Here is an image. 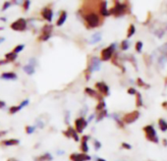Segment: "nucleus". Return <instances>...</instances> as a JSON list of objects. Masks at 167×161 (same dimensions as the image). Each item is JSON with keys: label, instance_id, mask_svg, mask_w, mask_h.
I'll use <instances>...</instances> for the list:
<instances>
[{"label": "nucleus", "instance_id": "1", "mask_svg": "<svg viewBox=\"0 0 167 161\" xmlns=\"http://www.w3.org/2000/svg\"><path fill=\"white\" fill-rule=\"evenodd\" d=\"M82 8L80 10L81 14L83 15L84 20L86 21L87 27L88 29H93V28H97L100 27V25L101 24V19L100 16L96 12H91L88 10H83Z\"/></svg>", "mask_w": 167, "mask_h": 161}, {"label": "nucleus", "instance_id": "2", "mask_svg": "<svg viewBox=\"0 0 167 161\" xmlns=\"http://www.w3.org/2000/svg\"><path fill=\"white\" fill-rule=\"evenodd\" d=\"M108 11H109V15H113V16L115 17L123 16V15L128 14L130 12L129 3L127 2L121 3L119 1H114V6L110 10H108Z\"/></svg>", "mask_w": 167, "mask_h": 161}, {"label": "nucleus", "instance_id": "3", "mask_svg": "<svg viewBox=\"0 0 167 161\" xmlns=\"http://www.w3.org/2000/svg\"><path fill=\"white\" fill-rule=\"evenodd\" d=\"M100 69V59L98 57H92L88 63V67L85 70L86 80L88 81L91 78V74L95 71H98Z\"/></svg>", "mask_w": 167, "mask_h": 161}, {"label": "nucleus", "instance_id": "4", "mask_svg": "<svg viewBox=\"0 0 167 161\" xmlns=\"http://www.w3.org/2000/svg\"><path fill=\"white\" fill-rule=\"evenodd\" d=\"M145 135V139L149 141L150 143H158V137H157V134H156L154 128L151 126V125H148V126H145L143 128Z\"/></svg>", "mask_w": 167, "mask_h": 161}, {"label": "nucleus", "instance_id": "5", "mask_svg": "<svg viewBox=\"0 0 167 161\" xmlns=\"http://www.w3.org/2000/svg\"><path fill=\"white\" fill-rule=\"evenodd\" d=\"M115 48H116V44L115 43H112L108 46V47L104 48L101 50V53H100V60L101 61H108L112 58V56L115 52Z\"/></svg>", "mask_w": 167, "mask_h": 161}, {"label": "nucleus", "instance_id": "6", "mask_svg": "<svg viewBox=\"0 0 167 161\" xmlns=\"http://www.w3.org/2000/svg\"><path fill=\"white\" fill-rule=\"evenodd\" d=\"M10 27H11L13 30H16V32H23V30L27 29V21L24 18H20L15 21V22H13Z\"/></svg>", "mask_w": 167, "mask_h": 161}, {"label": "nucleus", "instance_id": "7", "mask_svg": "<svg viewBox=\"0 0 167 161\" xmlns=\"http://www.w3.org/2000/svg\"><path fill=\"white\" fill-rule=\"evenodd\" d=\"M140 117V112L135 110L133 112H130V113H127L125 114L123 116V119H122V122L126 123V124H132L134 123L135 121L138 120V118Z\"/></svg>", "mask_w": 167, "mask_h": 161}, {"label": "nucleus", "instance_id": "8", "mask_svg": "<svg viewBox=\"0 0 167 161\" xmlns=\"http://www.w3.org/2000/svg\"><path fill=\"white\" fill-rule=\"evenodd\" d=\"M51 30L52 26L51 25H44V27L41 30V34L39 36V40L40 41H46L50 38L51 36Z\"/></svg>", "mask_w": 167, "mask_h": 161}, {"label": "nucleus", "instance_id": "9", "mask_svg": "<svg viewBox=\"0 0 167 161\" xmlns=\"http://www.w3.org/2000/svg\"><path fill=\"white\" fill-rule=\"evenodd\" d=\"M87 126H88V122L84 117H80L75 120V130L78 134L83 133V131Z\"/></svg>", "mask_w": 167, "mask_h": 161}, {"label": "nucleus", "instance_id": "10", "mask_svg": "<svg viewBox=\"0 0 167 161\" xmlns=\"http://www.w3.org/2000/svg\"><path fill=\"white\" fill-rule=\"evenodd\" d=\"M95 87L97 89L98 92L103 96H108L109 95V87L103 82H98L95 85Z\"/></svg>", "mask_w": 167, "mask_h": 161}, {"label": "nucleus", "instance_id": "11", "mask_svg": "<svg viewBox=\"0 0 167 161\" xmlns=\"http://www.w3.org/2000/svg\"><path fill=\"white\" fill-rule=\"evenodd\" d=\"M97 8L101 17L109 16V11L107 10V1H100V3L97 5Z\"/></svg>", "mask_w": 167, "mask_h": 161}, {"label": "nucleus", "instance_id": "12", "mask_svg": "<svg viewBox=\"0 0 167 161\" xmlns=\"http://www.w3.org/2000/svg\"><path fill=\"white\" fill-rule=\"evenodd\" d=\"M63 135L67 138H73L75 142H79L80 141V137L78 136V133L76 132V130L74 128H72V127H68L67 131L63 132Z\"/></svg>", "mask_w": 167, "mask_h": 161}, {"label": "nucleus", "instance_id": "13", "mask_svg": "<svg viewBox=\"0 0 167 161\" xmlns=\"http://www.w3.org/2000/svg\"><path fill=\"white\" fill-rule=\"evenodd\" d=\"M41 16L46 21H48V22H51L52 21V17H53V11H52V9L50 8V6L48 7H45L41 10Z\"/></svg>", "mask_w": 167, "mask_h": 161}, {"label": "nucleus", "instance_id": "14", "mask_svg": "<svg viewBox=\"0 0 167 161\" xmlns=\"http://www.w3.org/2000/svg\"><path fill=\"white\" fill-rule=\"evenodd\" d=\"M85 92L87 93V95L88 96H92L93 98H96V99H98L100 101L103 100V96L101 95H100V93H97L95 90L91 89V87H86L85 89Z\"/></svg>", "mask_w": 167, "mask_h": 161}, {"label": "nucleus", "instance_id": "15", "mask_svg": "<svg viewBox=\"0 0 167 161\" xmlns=\"http://www.w3.org/2000/svg\"><path fill=\"white\" fill-rule=\"evenodd\" d=\"M20 143L19 139H5V141H2L0 143L1 145H4V147H12V145H18Z\"/></svg>", "mask_w": 167, "mask_h": 161}, {"label": "nucleus", "instance_id": "16", "mask_svg": "<svg viewBox=\"0 0 167 161\" xmlns=\"http://www.w3.org/2000/svg\"><path fill=\"white\" fill-rule=\"evenodd\" d=\"M1 79L7 80V81H11V80H16L17 79V75L15 74L14 72H5L0 76Z\"/></svg>", "mask_w": 167, "mask_h": 161}, {"label": "nucleus", "instance_id": "17", "mask_svg": "<svg viewBox=\"0 0 167 161\" xmlns=\"http://www.w3.org/2000/svg\"><path fill=\"white\" fill-rule=\"evenodd\" d=\"M66 20H67V12L66 11H61L59 19L56 23V26H57V27H61V26L66 22Z\"/></svg>", "mask_w": 167, "mask_h": 161}, {"label": "nucleus", "instance_id": "18", "mask_svg": "<svg viewBox=\"0 0 167 161\" xmlns=\"http://www.w3.org/2000/svg\"><path fill=\"white\" fill-rule=\"evenodd\" d=\"M17 57H18V54H16L12 51V52H9V53L5 54V60H6L8 63H10V62H14L15 60H16Z\"/></svg>", "mask_w": 167, "mask_h": 161}, {"label": "nucleus", "instance_id": "19", "mask_svg": "<svg viewBox=\"0 0 167 161\" xmlns=\"http://www.w3.org/2000/svg\"><path fill=\"white\" fill-rule=\"evenodd\" d=\"M52 159H53L52 155L48 152H46L43 155H40V156H39L35 159V161H51Z\"/></svg>", "mask_w": 167, "mask_h": 161}, {"label": "nucleus", "instance_id": "20", "mask_svg": "<svg viewBox=\"0 0 167 161\" xmlns=\"http://www.w3.org/2000/svg\"><path fill=\"white\" fill-rule=\"evenodd\" d=\"M75 156L79 159L80 161H90L91 160V156L88 155L87 153H75Z\"/></svg>", "mask_w": 167, "mask_h": 161}, {"label": "nucleus", "instance_id": "21", "mask_svg": "<svg viewBox=\"0 0 167 161\" xmlns=\"http://www.w3.org/2000/svg\"><path fill=\"white\" fill-rule=\"evenodd\" d=\"M158 125H159V128L162 132H165L167 131V122L164 120V119L160 118L158 120Z\"/></svg>", "mask_w": 167, "mask_h": 161}, {"label": "nucleus", "instance_id": "22", "mask_svg": "<svg viewBox=\"0 0 167 161\" xmlns=\"http://www.w3.org/2000/svg\"><path fill=\"white\" fill-rule=\"evenodd\" d=\"M24 71L27 73L28 75H33L35 73V67L33 65L28 64V65L24 66Z\"/></svg>", "mask_w": 167, "mask_h": 161}, {"label": "nucleus", "instance_id": "23", "mask_svg": "<svg viewBox=\"0 0 167 161\" xmlns=\"http://www.w3.org/2000/svg\"><path fill=\"white\" fill-rule=\"evenodd\" d=\"M136 105H137V107L143 106V98L140 92L136 93Z\"/></svg>", "mask_w": 167, "mask_h": 161}, {"label": "nucleus", "instance_id": "24", "mask_svg": "<svg viewBox=\"0 0 167 161\" xmlns=\"http://www.w3.org/2000/svg\"><path fill=\"white\" fill-rule=\"evenodd\" d=\"M100 39H101V34H100V33H96V34H95L92 36L91 43H96V42H98V41H100Z\"/></svg>", "mask_w": 167, "mask_h": 161}, {"label": "nucleus", "instance_id": "25", "mask_svg": "<svg viewBox=\"0 0 167 161\" xmlns=\"http://www.w3.org/2000/svg\"><path fill=\"white\" fill-rule=\"evenodd\" d=\"M107 116V110H101V111H100L98 112V114H97V116H96V122H100V121H101L102 119L104 118V117H106Z\"/></svg>", "mask_w": 167, "mask_h": 161}, {"label": "nucleus", "instance_id": "26", "mask_svg": "<svg viewBox=\"0 0 167 161\" xmlns=\"http://www.w3.org/2000/svg\"><path fill=\"white\" fill-rule=\"evenodd\" d=\"M135 33H136V28H135V26L133 24H131V25H130L129 29H128V32H127V38H130L131 36L134 35Z\"/></svg>", "mask_w": 167, "mask_h": 161}, {"label": "nucleus", "instance_id": "27", "mask_svg": "<svg viewBox=\"0 0 167 161\" xmlns=\"http://www.w3.org/2000/svg\"><path fill=\"white\" fill-rule=\"evenodd\" d=\"M81 150L83 151V153H88V145L87 142H82L81 143V147H80Z\"/></svg>", "mask_w": 167, "mask_h": 161}, {"label": "nucleus", "instance_id": "28", "mask_svg": "<svg viewBox=\"0 0 167 161\" xmlns=\"http://www.w3.org/2000/svg\"><path fill=\"white\" fill-rule=\"evenodd\" d=\"M104 108H105V102H104V100H101V101L98 102V104L96 105V110L100 112L101 110H104Z\"/></svg>", "mask_w": 167, "mask_h": 161}, {"label": "nucleus", "instance_id": "29", "mask_svg": "<svg viewBox=\"0 0 167 161\" xmlns=\"http://www.w3.org/2000/svg\"><path fill=\"white\" fill-rule=\"evenodd\" d=\"M21 110V107L18 105V106H11L9 109V113L10 114H15V113H17Z\"/></svg>", "mask_w": 167, "mask_h": 161}, {"label": "nucleus", "instance_id": "30", "mask_svg": "<svg viewBox=\"0 0 167 161\" xmlns=\"http://www.w3.org/2000/svg\"><path fill=\"white\" fill-rule=\"evenodd\" d=\"M135 48H136V51H137V52H139V53L142 52V49H143V42L142 41H137Z\"/></svg>", "mask_w": 167, "mask_h": 161}, {"label": "nucleus", "instance_id": "31", "mask_svg": "<svg viewBox=\"0 0 167 161\" xmlns=\"http://www.w3.org/2000/svg\"><path fill=\"white\" fill-rule=\"evenodd\" d=\"M130 46V42L128 40H123L121 42V49L122 50H127Z\"/></svg>", "mask_w": 167, "mask_h": 161}, {"label": "nucleus", "instance_id": "32", "mask_svg": "<svg viewBox=\"0 0 167 161\" xmlns=\"http://www.w3.org/2000/svg\"><path fill=\"white\" fill-rule=\"evenodd\" d=\"M25 48V46L23 45V44H20V45H17L16 47L14 48V50H13V52H15L16 54H18L19 52H21V51H22L23 49Z\"/></svg>", "mask_w": 167, "mask_h": 161}, {"label": "nucleus", "instance_id": "33", "mask_svg": "<svg viewBox=\"0 0 167 161\" xmlns=\"http://www.w3.org/2000/svg\"><path fill=\"white\" fill-rule=\"evenodd\" d=\"M25 130H26V133H27L28 135H31V134H33L35 132V128L33 127V126H27L25 128Z\"/></svg>", "mask_w": 167, "mask_h": 161}, {"label": "nucleus", "instance_id": "34", "mask_svg": "<svg viewBox=\"0 0 167 161\" xmlns=\"http://www.w3.org/2000/svg\"><path fill=\"white\" fill-rule=\"evenodd\" d=\"M137 84H138V86L139 87H149V86H148L147 84H145V83H144V81L142 80V79H141V78H139V79L137 80Z\"/></svg>", "mask_w": 167, "mask_h": 161}, {"label": "nucleus", "instance_id": "35", "mask_svg": "<svg viewBox=\"0 0 167 161\" xmlns=\"http://www.w3.org/2000/svg\"><path fill=\"white\" fill-rule=\"evenodd\" d=\"M30 5H31V1H29V0H27V1H24V4H23V6H24V11H28V10H29V7H30Z\"/></svg>", "mask_w": 167, "mask_h": 161}, {"label": "nucleus", "instance_id": "36", "mask_svg": "<svg viewBox=\"0 0 167 161\" xmlns=\"http://www.w3.org/2000/svg\"><path fill=\"white\" fill-rule=\"evenodd\" d=\"M93 147H95L96 150H98V149L101 147V143L98 142V141H95V143H93Z\"/></svg>", "mask_w": 167, "mask_h": 161}, {"label": "nucleus", "instance_id": "37", "mask_svg": "<svg viewBox=\"0 0 167 161\" xmlns=\"http://www.w3.org/2000/svg\"><path fill=\"white\" fill-rule=\"evenodd\" d=\"M29 100L28 99H26V100H24V101H22V102H21V104L19 105L20 107H21V109H22L23 107H25V106H27L28 104H29Z\"/></svg>", "mask_w": 167, "mask_h": 161}, {"label": "nucleus", "instance_id": "38", "mask_svg": "<svg viewBox=\"0 0 167 161\" xmlns=\"http://www.w3.org/2000/svg\"><path fill=\"white\" fill-rule=\"evenodd\" d=\"M10 5H11V3H10L9 1H6L4 3V5H3V7H2V11H5L7 8H9L10 7Z\"/></svg>", "mask_w": 167, "mask_h": 161}, {"label": "nucleus", "instance_id": "39", "mask_svg": "<svg viewBox=\"0 0 167 161\" xmlns=\"http://www.w3.org/2000/svg\"><path fill=\"white\" fill-rule=\"evenodd\" d=\"M129 95H136L137 93V91H136V90L134 89V87H130V89H128V91H127Z\"/></svg>", "mask_w": 167, "mask_h": 161}, {"label": "nucleus", "instance_id": "40", "mask_svg": "<svg viewBox=\"0 0 167 161\" xmlns=\"http://www.w3.org/2000/svg\"><path fill=\"white\" fill-rule=\"evenodd\" d=\"M122 147H123V148H126V149H131V148H132L131 145H130L129 143H122Z\"/></svg>", "mask_w": 167, "mask_h": 161}, {"label": "nucleus", "instance_id": "41", "mask_svg": "<svg viewBox=\"0 0 167 161\" xmlns=\"http://www.w3.org/2000/svg\"><path fill=\"white\" fill-rule=\"evenodd\" d=\"M90 139H91V137H90V136H88V135H86V136H83V137H82L81 141H82V142H87V143H88V141Z\"/></svg>", "mask_w": 167, "mask_h": 161}, {"label": "nucleus", "instance_id": "42", "mask_svg": "<svg viewBox=\"0 0 167 161\" xmlns=\"http://www.w3.org/2000/svg\"><path fill=\"white\" fill-rule=\"evenodd\" d=\"M69 116H70V113L69 112H66V117H65V123L66 124H69Z\"/></svg>", "mask_w": 167, "mask_h": 161}, {"label": "nucleus", "instance_id": "43", "mask_svg": "<svg viewBox=\"0 0 167 161\" xmlns=\"http://www.w3.org/2000/svg\"><path fill=\"white\" fill-rule=\"evenodd\" d=\"M5 106H6V103H5L4 101H2V100H0V109L4 108Z\"/></svg>", "mask_w": 167, "mask_h": 161}, {"label": "nucleus", "instance_id": "44", "mask_svg": "<svg viewBox=\"0 0 167 161\" xmlns=\"http://www.w3.org/2000/svg\"><path fill=\"white\" fill-rule=\"evenodd\" d=\"M5 64H8V62L6 60H0V66H2V65H5Z\"/></svg>", "mask_w": 167, "mask_h": 161}, {"label": "nucleus", "instance_id": "45", "mask_svg": "<svg viewBox=\"0 0 167 161\" xmlns=\"http://www.w3.org/2000/svg\"><path fill=\"white\" fill-rule=\"evenodd\" d=\"M93 117H95V115H93V114H92V115H91L90 117H88V120H87L88 124L90 123V122H92V119H93Z\"/></svg>", "mask_w": 167, "mask_h": 161}, {"label": "nucleus", "instance_id": "46", "mask_svg": "<svg viewBox=\"0 0 167 161\" xmlns=\"http://www.w3.org/2000/svg\"><path fill=\"white\" fill-rule=\"evenodd\" d=\"M161 105H162V107H163L164 109H166V110H167V101H164Z\"/></svg>", "mask_w": 167, "mask_h": 161}, {"label": "nucleus", "instance_id": "47", "mask_svg": "<svg viewBox=\"0 0 167 161\" xmlns=\"http://www.w3.org/2000/svg\"><path fill=\"white\" fill-rule=\"evenodd\" d=\"M6 134H7V132H6V131L0 132V137H2V136H4V135H6Z\"/></svg>", "mask_w": 167, "mask_h": 161}, {"label": "nucleus", "instance_id": "48", "mask_svg": "<svg viewBox=\"0 0 167 161\" xmlns=\"http://www.w3.org/2000/svg\"><path fill=\"white\" fill-rule=\"evenodd\" d=\"M7 161H19L18 159H15V158H9Z\"/></svg>", "mask_w": 167, "mask_h": 161}, {"label": "nucleus", "instance_id": "49", "mask_svg": "<svg viewBox=\"0 0 167 161\" xmlns=\"http://www.w3.org/2000/svg\"><path fill=\"white\" fill-rule=\"evenodd\" d=\"M96 161H105V159H103V158H96Z\"/></svg>", "mask_w": 167, "mask_h": 161}, {"label": "nucleus", "instance_id": "50", "mask_svg": "<svg viewBox=\"0 0 167 161\" xmlns=\"http://www.w3.org/2000/svg\"><path fill=\"white\" fill-rule=\"evenodd\" d=\"M0 21H3V22H6V19H5L4 17H2V18H0Z\"/></svg>", "mask_w": 167, "mask_h": 161}, {"label": "nucleus", "instance_id": "51", "mask_svg": "<svg viewBox=\"0 0 167 161\" xmlns=\"http://www.w3.org/2000/svg\"><path fill=\"white\" fill-rule=\"evenodd\" d=\"M4 40H5V38H0V43H1V42H3Z\"/></svg>", "mask_w": 167, "mask_h": 161}, {"label": "nucleus", "instance_id": "52", "mask_svg": "<svg viewBox=\"0 0 167 161\" xmlns=\"http://www.w3.org/2000/svg\"><path fill=\"white\" fill-rule=\"evenodd\" d=\"M163 143H164V145H167V139H163Z\"/></svg>", "mask_w": 167, "mask_h": 161}, {"label": "nucleus", "instance_id": "53", "mask_svg": "<svg viewBox=\"0 0 167 161\" xmlns=\"http://www.w3.org/2000/svg\"><path fill=\"white\" fill-rule=\"evenodd\" d=\"M58 154H62V153H64V152H61V150H59V152H57Z\"/></svg>", "mask_w": 167, "mask_h": 161}]
</instances>
